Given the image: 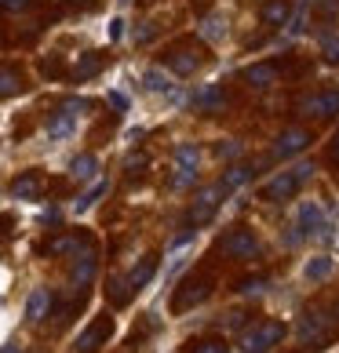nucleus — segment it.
I'll use <instances>...</instances> for the list:
<instances>
[{
  "mask_svg": "<svg viewBox=\"0 0 339 353\" xmlns=\"http://www.w3.org/2000/svg\"><path fill=\"white\" fill-rule=\"evenodd\" d=\"M314 172H318L314 164H296L292 172H281V175H273V179L267 182V186H263V197H267V201H289L292 193L303 186V182L314 179Z\"/></svg>",
  "mask_w": 339,
  "mask_h": 353,
  "instance_id": "obj_1",
  "label": "nucleus"
},
{
  "mask_svg": "<svg viewBox=\"0 0 339 353\" xmlns=\"http://www.w3.org/2000/svg\"><path fill=\"white\" fill-rule=\"evenodd\" d=\"M284 339V324L281 321H263L255 324V328H249L241 335V350L244 353H270V346H278Z\"/></svg>",
  "mask_w": 339,
  "mask_h": 353,
  "instance_id": "obj_2",
  "label": "nucleus"
},
{
  "mask_svg": "<svg viewBox=\"0 0 339 353\" xmlns=\"http://www.w3.org/2000/svg\"><path fill=\"white\" fill-rule=\"evenodd\" d=\"M197 164H201V150L193 142H179L175 146V179H172L179 190L197 179Z\"/></svg>",
  "mask_w": 339,
  "mask_h": 353,
  "instance_id": "obj_3",
  "label": "nucleus"
},
{
  "mask_svg": "<svg viewBox=\"0 0 339 353\" xmlns=\"http://www.w3.org/2000/svg\"><path fill=\"white\" fill-rule=\"evenodd\" d=\"M296 226L303 230V237H318V241H329V219H325L321 204H314V201L299 204V222H296Z\"/></svg>",
  "mask_w": 339,
  "mask_h": 353,
  "instance_id": "obj_4",
  "label": "nucleus"
},
{
  "mask_svg": "<svg viewBox=\"0 0 339 353\" xmlns=\"http://www.w3.org/2000/svg\"><path fill=\"white\" fill-rule=\"evenodd\" d=\"M332 332V317L325 310H310V313H303L299 317V328H296V335H299V343H321L325 335Z\"/></svg>",
  "mask_w": 339,
  "mask_h": 353,
  "instance_id": "obj_5",
  "label": "nucleus"
},
{
  "mask_svg": "<svg viewBox=\"0 0 339 353\" xmlns=\"http://www.w3.org/2000/svg\"><path fill=\"white\" fill-rule=\"evenodd\" d=\"M223 252L230 259H255L259 255V241H255L252 230H233V233L223 237Z\"/></svg>",
  "mask_w": 339,
  "mask_h": 353,
  "instance_id": "obj_6",
  "label": "nucleus"
},
{
  "mask_svg": "<svg viewBox=\"0 0 339 353\" xmlns=\"http://www.w3.org/2000/svg\"><path fill=\"white\" fill-rule=\"evenodd\" d=\"M223 193H226V186H223V182H215V186H208V190H201L197 197H193V212H190L193 226H201V222L212 219V212H215V204H219Z\"/></svg>",
  "mask_w": 339,
  "mask_h": 353,
  "instance_id": "obj_7",
  "label": "nucleus"
},
{
  "mask_svg": "<svg viewBox=\"0 0 339 353\" xmlns=\"http://www.w3.org/2000/svg\"><path fill=\"white\" fill-rule=\"evenodd\" d=\"M95 270H99V259L91 248H77V259H73V284L77 288H88L95 281Z\"/></svg>",
  "mask_w": 339,
  "mask_h": 353,
  "instance_id": "obj_8",
  "label": "nucleus"
},
{
  "mask_svg": "<svg viewBox=\"0 0 339 353\" xmlns=\"http://www.w3.org/2000/svg\"><path fill=\"white\" fill-rule=\"evenodd\" d=\"M299 110L310 117H336L339 113V91H325V95H310L299 102Z\"/></svg>",
  "mask_w": 339,
  "mask_h": 353,
  "instance_id": "obj_9",
  "label": "nucleus"
},
{
  "mask_svg": "<svg viewBox=\"0 0 339 353\" xmlns=\"http://www.w3.org/2000/svg\"><path fill=\"white\" fill-rule=\"evenodd\" d=\"M310 142V132L307 128H289V132H281L278 135V142H273V153L278 157H292V153H299Z\"/></svg>",
  "mask_w": 339,
  "mask_h": 353,
  "instance_id": "obj_10",
  "label": "nucleus"
},
{
  "mask_svg": "<svg viewBox=\"0 0 339 353\" xmlns=\"http://www.w3.org/2000/svg\"><path fill=\"white\" fill-rule=\"evenodd\" d=\"M48 310H51V292H48V288H33L30 299H26V321H30V324L44 321Z\"/></svg>",
  "mask_w": 339,
  "mask_h": 353,
  "instance_id": "obj_11",
  "label": "nucleus"
},
{
  "mask_svg": "<svg viewBox=\"0 0 339 353\" xmlns=\"http://www.w3.org/2000/svg\"><path fill=\"white\" fill-rule=\"evenodd\" d=\"M208 295H212V288H208L204 281H193V284H186V288H182V292L175 295V313H182V310H190V306L204 303Z\"/></svg>",
  "mask_w": 339,
  "mask_h": 353,
  "instance_id": "obj_12",
  "label": "nucleus"
},
{
  "mask_svg": "<svg viewBox=\"0 0 339 353\" xmlns=\"http://www.w3.org/2000/svg\"><path fill=\"white\" fill-rule=\"evenodd\" d=\"M73 132H77V117H73L70 110H59V113L48 121V139H51V142H62V139H70Z\"/></svg>",
  "mask_w": 339,
  "mask_h": 353,
  "instance_id": "obj_13",
  "label": "nucleus"
},
{
  "mask_svg": "<svg viewBox=\"0 0 339 353\" xmlns=\"http://www.w3.org/2000/svg\"><path fill=\"white\" fill-rule=\"evenodd\" d=\"M332 270H336V259L332 255H314V259H307V263H303V277L321 284V281L332 277Z\"/></svg>",
  "mask_w": 339,
  "mask_h": 353,
  "instance_id": "obj_14",
  "label": "nucleus"
},
{
  "mask_svg": "<svg viewBox=\"0 0 339 353\" xmlns=\"http://www.w3.org/2000/svg\"><path fill=\"white\" fill-rule=\"evenodd\" d=\"M110 335V321H99V324H91V328L81 335V339H77V353H95L99 350V343H102V339H106Z\"/></svg>",
  "mask_w": 339,
  "mask_h": 353,
  "instance_id": "obj_15",
  "label": "nucleus"
},
{
  "mask_svg": "<svg viewBox=\"0 0 339 353\" xmlns=\"http://www.w3.org/2000/svg\"><path fill=\"white\" fill-rule=\"evenodd\" d=\"M153 273H157V259L153 255H146L142 259V263L128 273V288H132V292H142V288H146L150 281H153Z\"/></svg>",
  "mask_w": 339,
  "mask_h": 353,
  "instance_id": "obj_16",
  "label": "nucleus"
},
{
  "mask_svg": "<svg viewBox=\"0 0 339 353\" xmlns=\"http://www.w3.org/2000/svg\"><path fill=\"white\" fill-rule=\"evenodd\" d=\"M168 66L186 77V73H193V70L201 66V59H197V51H190V48H175L172 55H168Z\"/></svg>",
  "mask_w": 339,
  "mask_h": 353,
  "instance_id": "obj_17",
  "label": "nucleus"
},
{
  "mask_svg": "<svg viewBox=\"0 0 339 353\" xmlns=\"http://www.w3.org/2000/svg\"><path fill=\"white\" fill-rule=\"evenodd\" d=\"M244 81H249L252 88H270L273 81H278V66H270V62L249 66V70H244Z\"/></svg>",
  "mask_w": 339,
  "mask_h": 353,
  "instance_id": "obj_18",
  "label": "nucleus"
},
{
  "mask_svg": "<svg viewBox=\"0 0 339 353\" xmlns=\"http://www.w3.org/2000/svg\"><path fill=\"white\" fill-rule=\"evenodd\" d=\"M106 190H110V182H106V179H99V182H95V186H91L88 193H81V197L73 201V212H77V215L91 212V208L99 204V197H102V193H106Z\"/></svg>",
  "mask_w": 339,
  "mask_h": 353,
  "instance_id": "obj_19",
  "label": "nucleus"
},
{
  "mask_svg": "<svg viewBox=\"0 0 339 353\" xmlns=\"http://www.w3.org/2000/svg\"><path fill=\"white\" fill-rule=\"evenodd\" d=\"M201 37H204L208 44H219V41L226 37V19H223V15H208V19L201 22Z\"/></svg>",
  "mask_w": 339,
  "mask_h": 353,
  "instance_id": "obj_20",
  "label": "nucleus"
},
{
  "mask_svg": "<svg viewBox=\"0 0 339 353\" xmlns=\"http://www.w3.org/2000/svg\"><path fill=\"white\" fill-rule=\"evenodd\" d=\"M99 172V161L91 153H81V157H73V164H70V175L73 179H95Z\"/></svg>",
  "mask_w": 339,
  "mask_h": 353,
  "instance_id": "obj_21",
  "label": "nucleus"
},
{
  "mask_svg": "<svg viewBox=\"0 0 339 353\" xmlns=\"http://www.w3.org/2000/svg\"><path fill=\"white\" fill-rule=\"evenodd\" d=\"M11 193H15L19 201H30V197L41 193V179H37V175H22V179L11 182Z\"/></svg>",
  "mask_w": 339,
  "mask_h": 353,
  "instance_id": "obj_22",
  "label": "nucleus"
},
{
  "mask_svg": "<svg viewBox=\"0 0 339 353\" xmlns=\"http://www.w3.org/2000/svg\"><path fill=\"white\" fill-rule=\"evenodd\" d=\"M263 22L267 26H284L289 22V0H270L263 8Z\"/></svg>",
  "mask_w": 339,
  "mask_h": 353,
  "instance_id": "obj_23",
  "label": "nucleus"
},
{
  "mask_svg": "<svg viewBox=\"0 0 339 353\" xmlns=\"http://www.w3.org/2000/svg\"><path fill=\"white\" fill-rule=\"evenodd\" d=\"M142 84H146V91L164 95V91H172V77H168L164 70H146V73H142Z\"/></svg>",
  "mask_w": 339,
  "mask_h": 353,
  "instance_id": "obj_24",
  "label": "nucleus"
},
{
  "mask_svg": "<svg viewBox=\"0 0 339 353\" xmlns=\"http://www.w3.org/2000/svg\"><path fill=\"white\" fill-rule=\"evenodd\" d=\"M193 106H201V110H215V106H223V91H219L215 84L201 88L197 95H193Z\"/></svg>",
  "mask_w": 339,
  "mask_h": 353,
  "instance_id": "obj_25",
  "label": "nucleus"
},
{
  "mask_svg": "<svg viewBox=\"0 0 339 353\" xmlns=\"http://www.w3.org/2000/svg\"><path fill=\"white\" fill-rule=\"evenodd\" d=\"M19 91H22V77L15 70H0V99L19 95Z\"/></svg>",
  "mask_w": 339,
  "mask_h": 353,
  "instance_id": "obj_26",
  "label": "nucleus"
},
{
  "mask_svg": "<svg viewBox=\"0 0 339 353\" xmlns=\"http://www.w3.org/2000/svg\"><path fill=\"white\" fill-rule=\"evenodd\" d=\"M132 295H135V292L128 288V281H121V277H113V281H110V299H113L117 306H124Z\"/></svg>",
  "mask_w": 339,
  "mask_h": 353,
  "instance_id": "obj_27",
  "label": "nucleus"
},
{
  "mask_svg": "<svg viewBox=\"0 0 339 353\" xmlns=\"http://www.w3.org/2000/svg\"><path fill=\"white\" fill-rule=\"evenodd\" d=\"M99 66H102V59H99V55H84V59H81V66L73 70V77H77V81H84V77L99 73Z\"/></svg>",
  "mask_w": 339,
  "mask_h": 353,
  "instance_id": "obj_28",
  "label": "nucleus"
},
{
  "mask_svg": "<svg viewBox=\"0 0 339 353\" xmlns=\"http://www.w3.org/2000/svg\"><path fill=\"white\" fill-rule=\"evenodd\" d=\"M321 55H325V62L339 66V37H325V41H321Z\"/></svg>",
  "mask_w": 339,
  "mask_h": 353,
  "instance_id": "obj_29",
  "label": "nucleus"
},
{
  "mask_svg": "<svg viewBox=\"0 0 339 353\" xmlns=\"http://www.w3.org/2000/svg\"><path fill=\"white\" fill-rule=\"evenodd\" d=\"M249 179V168H241V164H233L230 172H226V179H223V186L226 190H233V186H241V182Z\"/></svg>",
  "mask_w": 339,
  "mask_h": 353,
  "instance_id": "obj_30",
  "label": "nucleus"
},
{
  "mask_svg": "<svg viewBox=\"0 0 339 353\" xmlns=\"http://www.w3.org/2000/svg\"><path fill=\"white\" fill-rule=\"evenodd\" d=\"M219 157H226V161H238V157H241V142H233V139L219 142Z\"/></svg>",
  "mask_w": 339,
  "mask_h": 353,
  "instance_id": "obj_31",
  "label": "nucleus"
},
{
  "mask_svg": "<svg viewBox=\"0 0 339 353\" xmlns=\"http://www.w3.org/2000/svg\"><path fill=\"white\" fill-rule=\"evenodd\" d=\"M263 292H267V281H263V277H255V281H244V284H241V295H249V299H252V295H263Z\"/></svg>",
  "mask_w": 339,
  "mask_h": 353,
  "instance_id": "obj_32",
  "label": "nucleus"
},
{
  "mask_svg": "<svg viewBox=\"0 0 339 353\" xmlns=\"http://www.w3.org/2000/svg\"><path fill=\"white\" fill-rule=\"evenodd\" d=\"M193 353H226V346L215 343V339H208V343H197V346H193Z\"/></svg>",
  "mask_w": 339,
  "mask_h": 353,
  "instance_id": "obj_33",
  "label": "nucleus"
},
{
  "mask_svg": "<svg viewBox=\"0 0 339 353\" xmlns=\"http://www.w3.org/2000/svg\"><path fill=\"white\" fill-rule=\"evenodd\" d=\"M106 99H110V106H113V110H121V113L128 110V95H121V91H110Z\"/></svg>",
  "mask_w": 339,
  "mask_h": 353,
  "instance_id": "obj_34",
  "label": "nucleus"
},
{
  "mask_svg": "<svg viewBox=\"0 0 339 353\" xmlns=\"http://www.w3.org/2000/svg\"><path fill=\"white\" fill-rule=\"evenodd\" d=\"M88 106H91V102H88V99H70V102H66V106H62V110H70V113L77 117V113H84Z\"/></svg>",
  "mask_w": 339,
  "mask_h": 353,
  "instance_id": "obj_35",
  "label": "nucleus"
},
{
  "mask_svg": "<svg viewBox=\"0 0 339 353\" xmlns=\"http://www.w3.org/2000/svg\"><path fill=\"white\" fill-rule=\"evenodd\" d=\"M299 241H303V230H299V226H289V233H284V244L296 248Z\"/></svg>",
  "mask_w": 339,
  "mask_h": 353,
  "instance_id": "obj_36",
  "label": "nucleus"
},
{
  "mask_svg": "<svg viewBox=\"0 0 339 353\" xmlns=\"http://www.w3.org/2000/svg\"><path fill=\"white\" fill-rule=\"evenodd\" d=\"M0 8H4V11H26V8H30V0H0Z\"/></svg>",
  "mask_w": 339,
  "mask_h": 353,
  "instance_id": "obj_37",
  "label": "nucleus"
},
{
  "mask_svg": "<svg viewBox=\"0 0 339 353\" xmlns=\"http://www.w3.org/2000/svg\"><path fill=\"white\" fill-rule=\"evenodd\" d=\"M124 37V19H113L110 22V41H121Z\"/></svg>",
  "mask_w": 339,
  "mask_h": 353,
  "instance_id": "obj_38",
  "label": "nucleus"
},
{
  "mask_svg": "<svg viewBox=\"0 0 339 353\" xmlns=\"http://www.w3.org/2000/svg\"><path fill=\"white\" fill-rule=\"evenodd\" d=\"M150 37H153V26H150V22H142V30L135 33V41H139V44H146Z\"/></svg>",
  "mask_w": 339,
  "mask_h": 353,
  "instance_id": "obj_39",
  "label": "nucleus"
},
{
  "mask_svg": "<svg viewBox=\"0 0 339 353\" xmlns=\"http://www.w3.org/2000/svg\"><path fill=\"white\" fill-rule=\"evenodd\" d=\"M0 353H22V346L19 343H8V346H0Z\"/></svg>",
  "mask_w": 339,
  "mask_h": 353,
  "instance_id": "obj_40",
  "label": "nucleus"
},
{
  "mask_svg": "<svg viewBox=\"0 0 339 353\" xmlns=\"http://www.w3.org/2000/svg\"><path fill=\"white\" fill-rule=\"evenodd\" d=\"M8 226H11V219L4 215V219H0V237H4V233H8Z\"/></svg>",
  "mask_w": 339,
  "mask_h": 353,
  "instance_id": "obj_41",
  "label": "nucleus"
},
{
  "mask_svg": "<svg viewBox=\"0 0 339 353\" xmlns=\"http://www.w3.org/2000/svg\"><path fill=\"white\" fill-rule=\"evenodd\" d=\"M332 157H336V161H339V135H336V146H332Z\"/></svg>",
  "mask_w": 339,
  "mask_h": 353,
  "instance_id": "obj_42",
  "label": "nucleus"
}]
</instances>
